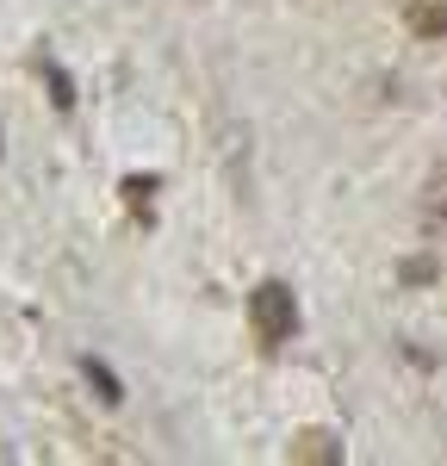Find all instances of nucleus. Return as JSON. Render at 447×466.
I'll use <instances>...</instances> for the list:
<instances>
[{
    "instance_id": "1",
    "label": "nucleus",
    "mask_w": 447,
    "mask_h": 466,
    "mask_svg": "<svg viewBox=\"0 0 447 466\" xmlns=\"http://www.w3.org/2000/svg\"><path fill=\"white\" fill-rule=\"evenodd\" d=\"M255 323H261V336H267V342H280V336L293 329V292L261 287L255 292Z\"/></svg>"
},
{
    "instance_id": "2",
    "label": "nucleus",
    "mask_w": 447,
    "mask_h": 466,
    "mask_svg": "<svg viewBox=\"0 0 447 466\" xmlns=\"http://www.w3.org/2000/svg\"><path fill=\"white\" fill-rule=\"evenodd\" d=\"M422 25H429V32H435V25H447V13H422Z\"/></svg>"
}]
</instances>
